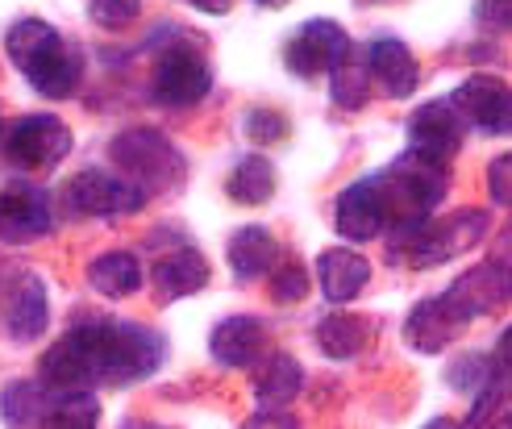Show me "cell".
I'll return each instance as SVG.
<instances>
[{
	"label": "cell",
	"instance_id": "33",
	"mask_svg": "<svg viewBox=\"0 0 512 429\" xmlns=\"http://www.w3.org/2000/svg\"><path fill=\"white\" fill-rule=\"evenodd\" d=\"M488 192H492L496 205L512 209V150H508V155H500V159L488 167Z\"/></svg>",
	"mask_w": 512,
	"mask_h": 429
},
{
	"label": "cell",
	"instance_id": "35",
	"mask_svg": "<svg viewBox=\"0 0 512 429\" xmlns=\"http://www.w3.org/2000/svg\"><path fill=\"white\" fill-rule=\"evenodd\" d=\"M496 371H504V375H512V325H508V330L500 334V342H496V355L488 359Z\"/></svg>",
	"mask_w": 512,
	"mask_h": 429
},
{
	"label": "cell",
	"instance_id": "21",
	"mask_svg": "<svg viewBox=\"0 0 512 429\" xmlns=\"http://www.w3.org/2000/svg\"><path fill=\"white\" fill-rule=\"evenodd\" d=\"M88 284L109 296V300H121V296H134L142 288V263L130 255V250H113V255H100L92 267H88Z\"/></svg>",
	"mask_w": 512,
	"mask_h": 429
},
{
	"label": "cell",
	"instance_id": "23",
	"mask_svg": "<svg viewBox=\"0 0 512 429\" xmlns=\"http://www.w3.org/2000/svg\"><path fill=\"white\" fill-rule=\"evenodd\" d=\"M300 380H304V371L292 355H275L263 375H259V388H254V396H259V405L263 409H284L288 400H296L300 392Z\"/></svg>",
	"mask_w": 512,
	"mask_h": 429
},
{
	"label": "cell",
	"instance_id": "6",
	"mask_svg": "<svg viewBox=\"0 0 512 429\" xmlns=\"http://www.w3.org/2000/svg\"><path fill=\"white\" fill-rule=\"evenodd\" d=\"M146 205V192L130 180H117L105 171H80L71 175L63 188V209L75 217H117V213H138Z\"/></svg>",
	"mask_w": 512,
	"mask_h": 429
},
{
	"label": "cell",
	"instance_id": "25",
	"mask_svg": "<svg viewBox=\"0 0 512 429\" xmlns=\"http://www.w3.org/2000/svg\"><path fill=\"white\" fill-rule=\"evenodd\" d=\"M229 196L238 200V205H263V200L275 196V167L263 159V155H246L234 175H229Z\"/></svg>",
	"mask_w": 512,
	"mask_h": 429
},
{
	"label": "cell",
	"instance_id": "10",
	"mask_svg": "<svg viewBox=\"0 0 512 429\" xmlns=\"http://www.w3.org/2000/svg\"><path fill=\"white\" fill-rule=\"evenodd\" d=\"M450 105L458 109V117H467L471 125L488 134H512V88H504L500 80L488 75H471L454 88Z\"/></svg>",
	"mask_w": 512,
	"mask_h": 429
},
{
	"label": "cell",
	"instance_id": "29",
	"mask_svg": "<svg viewBox=\"0 0 512 429\" xmlns=\"http://www.w3.org/2000/svg\"><path fill=\"white\" fill-rule=\"evenodd\" d=\"M246 134L254 146H271L288 138V117H279L275 109H250L246 117Z\"/></svg>",
	"mask_w": 512,
	"mask_h": 429
},
{
	"label": "cell",
	"instance_id": "40",
	"mask_svg": "<svg viewBox=\"0 0 512 429\" xmlns=\"http://www.w3.org/2000/svg\"><path fill=\"white\" fill-rule=\"evenodd\" d=\"M492 429H512V413H504V417H500V421H496Z\"/></svg>",
	"mask_w": 512,
	"mask_h": 429
},
{
	"label": "cell",
	"instance_id": "39",
	"mask_svg": "<svg viewBox=\"0 0 512 429\" xmlns=\"http://www.w3.org/2000/svg\"><path fill=\"white\" fill-rule=\"evenodd\" d=\"M425 429H458V425H454V421H450V417H433V421H429V425H425Z\"/></svg>",
	"mask_w": 512,
	"mask_h": 429
},
{
	"label": "cell",
	"instance_id": "24",
	"mask_svg": "<svg viewBox=\"0 0 512 429\" xmlns=\"http://www.w3.org/2000/svg\"><path fill=\"white\" fill-rule=\"evenodd\" d=\"M317 346L329 359H354L367 346V325L350 313H329L317 325Z\"/></svg>",
	"mask_w": 512,
	"mask_h": 429
},
{
	"label": "cell",
	"instance_id": "7",
	"mask_svg": "<svg viewBox=\"0 0 512 429\" xmlns=\"http://www.w3.org/2000/svg\"><path fill=\"white\" fill-rule=\"evenodd\" d=\"M209 63L200 59V50L192 46H171L163 50V59L155 67V100L167 109H188L196 100L209 96Z\"/></svg>",
	"mask_w": 512,
	"mask_h": 429
},
{
	"label": "cell",
	"instance_id": "27",
	"mask_svg": "<svg viewBox=\"0 0 512 429\" xmlns=\"http://www.w3.org/2000/svg\"><path fill=\"white\" fill-rule=\"evenodd\" d=\"M46 429H100V405L92 392H67L55 409H46Z\"/></svg>",
	"mask_w": 512,
	"mask_h": 429
},
{
	"label": "cell",
	"instance_id": "19",
	"mask_svg": "<svg viewBox=\"0 0 512 429\" xmlns=\"http://www.w3.org/2000/svg\"><path fill=\"white\" fill-rule=\"evenodd\" d=\"M46 321H50V305H46L42 280L38 275H21L17 288L5 300V330H9V338L34 342V338H42Z\"/></svg>",
	"mask_w": 512,
	"mask_h": 429
},
{
	"label": "cell",
	"instance_id": "13",
	"mask_svg": "<svg viewBox=\"0 0 512 429\" xmlns=\"http://www.w3.org/2000/svg\"><path fill=\"white\" fill-rule=\"evenodd\" d=\"M463 146V117L454 113L450 100H433L421 105L408 121V150L433 159V163H450V155Z\"/></svg>",
	"mask_w": 512,
	"mask_h": 429
},
{
	"label": "cell",
	"instance_id": "38",
	"mask_svg": "<svg viewBox=\"0 0 512 429\" xmlns=\"http://www.w3.org/2000/svg\"><path fill=\"white\" fill-rule=\"evenodd\" d=\"M188 5H196V9H204V13H225L234 0H188Z\"/></svg>",
	"mask_w": 512,
	"mask_h": 429
},
{
	"label": "cell",
	"instance_id": "11",
	"mask_svg": "<svg viewBox=\"0 0 512 429\" xmlns=\"http://www.w3.org/2000/svg\"><path fill=\"white\" fill-rule=\"evenodd\" d=\"M450 305L463 313L467 321L471 317H483V313H496L512 300V271L504 263H479L471 271H463V280H454L446 288Z\"/></svg>",
	"mask_w": 512,
	"mask_h": 429
},
{
	"label": "cell",
	"instance_id": "28",
	"mask_svg": "<svg viewBox=\"0 0 512 429\" xmlns=\"http://www.w3.org/2000/svg\"><path fill=\"white\" fill-rule=\"evenodd\" d=\"M329 96H334L342 109H358L367 100V71H363V59H358L354 50L329 71Z\"/></svg>",
	"mask_w": 512,
	"mask_h": 429
},
{
	"label": "cell",
	"instance_id": "17",
	"mask_svg": "<svg viewBox=\"0 0 512 429\" xmlns=\"http://www.w3.org/2000/svg\"><path fill=\"white\" fill-rule=\"evenodd\" d=\"M263 346H267V330H263V321L259 317H225L213 338H209V350H213V359L221 367H250L254 359L263 355Z\"/></svg>",
	"mask_w": 512,
	"mask_h": 429
},
{
	"label": "cell",
	"instance_id": "5",
	"mask_svg": "<svg viewBox=\"0 0 512 429\" xmlns=\"http://www.w3.org/2000/svg\"><path fill=\"white\" fill-rule=\"evenodd\" d=\"M113 163L125 171V180L138 184L142 192L146 188H175L184 180V159H179V150L155 130H130V134L113 138Z\"/></svg>",
	"mask_w": 512,
	"mask_h": 429
},
{
	"label": "cell",
	"instance_id": "4",
	"mask_svg": "<svg viewBox=\"0 0 512 429\" xmlns=\"http://www.w3.org/2000/svg\"><path fill=\"white\" fill-rule=\"evenodd\" d=\"M388 180H392L388 188H383L379 180L375 184L383 192V205H388V213L396 209L392 221H417V217H429V209L446 196L450 171H446V163H433V159L417 155V150H408L404 159L392 163Z\"/></svg>",
	"mask_w": 512,
	"mask_h": 429
},
{
	"label": "cell",
	"instance_id": "41",
	"mask_svg": "<svg viewBox=\"0 0 512 429\" xmlns=\"http://www.w3.org/2000/svg\"><path fill=\"white\" fill-rule=\"evenodd\" d=\"M125 429H159V425H146V421H134V425H125Z\"/></svg>",
	"mask_w": 512,
	"mask_h": 429
},
{
	"label": "cell",
	"instance_id": "36",
	"mask_svg": "<svg viewBox=\"0 0 512 429\" xmlns=\"http://www.w3.org/2000/svg\"><path fill=\"white\" fill-rule=\"evenodd\" d=\"M242 429H296V421H292V417H284V413H263V417L246 421Z\"/></svg>",
	"mask_w": 512,
	"mask_h": 429
},
{
	"label": "cell",
	"instance_id": "22",
	"mask_svg": "<svg viewBox=\"0 0 512 429\" xmlns=\"http://www.w3.org/2000/svg\"><path fill=\"white\" fill-rule=\"evenodd\" d=\"M279 255V242L263 230V225H246L229 238V267H234L238 280H254V275H263Z\"/></svg>",
	"mask_w": 512,
	"mask_h": 429
},
{
	"label": "cell",
	"instance_id": "15",
	"mask_svg": "<svg viewBox=\"0 0 512 429\" xmlns=\"http://www.w3.org/2000/svg\"><path fill=\"white\" fill-rule=\"evenodd\" d=\"M383 221H388V205H383V192L375 180H358L338 196V209H334V225L338 234L350 242H371Z\"/></svg>",
	"mask_w": 512,
	"mask_h": 429
},
{
	"label": "cell",
	"instance_id": "8",
	"mask_svg": "<svg viewBox=\"0 0 512 429\" xmlns=\"http://www.w3.org/2000/svg\"><path fill=\"white\" fill-rule=\"evenodd\" d=\"M67 150H71V130L59 117H50V113L25 117L13 130V138H9V159L17 167H30V171L55 167Z\"/></svg>",
	"mask_w": 512,
	"mask_h": 429
},
{
	"label": "cell",
	"instance_id": "30",
	"mask_svg": "<svg viewBox=\"0 0 512 429\" xmlns=\"http://www.w3.org/2000/svg\"><path fill=\"white\" fill-rule=\"evenodd\" d=\"M142 9V0H92V21L100 30H125Z\"/></svg>",
	"mask_w": 512,
	"mask_h": 429
},
{
	"label": "cell",
	"instance_id": "20",
	"mask_svg": "<svg viewBox=\"0 0 512 429\" xmlns=\"http://www.w3.org/2000/svg\"><path fill=\"white\" fill-rule=\"evenodd\" d=\"M209 284V263L196 250H175L155 267V288L159 300H179V296H192Z\"/></svg>",
	"mask_w": 512,
	"mask_h": 429
},
{
	"label": "cell",
	"instance_id": "34",
	"mask_svg": "<svg viewBox=\"0 0 512 429\" xmlns=\"http://www.w3.org/2000/svg\"><path fill=\"white\" fill-rule=\"evenodd\" d=\"M483 380H488V359H467V363H458L450 367V388H479Z\"/></svg>",
	"mask_w": 512,
	"mask_h": 429
},
{
	"label": "cell",
	"instance_id": "9",
	"mask_svg": "<svg viewBox=\"0 0 512 429\" xmlns=\"http://www.w3.org/2000/svg\"><path fill=\"white\" fill-rule=\"evenodd\" d=\"M350 38H346V30L338 21H309L304 30L288 42V67L296 71V75H304V80H313V75H321V71H334L346 55H350Z\"/></svg>",
	"mask_w": 512,
	"mask_h": 429
},
{
	"label": "cell",
	"instance_id": "37",
	"mask_svg": "<svg viewBox=\"0 0 512 429\" xmlns=\"http://www.w3.org/2000/svg\"><path fill=\"white\" fill-rule=\"evenodd\" d=\"M496 263H504L508 271H512V225L500 234V246H496Z\"/></svg>",
	"mask_w": 512,
	"mask_h": 429
},
{
	"label": "cell",
	"instance_id": "14",
	"mask_svg": "<svg viewBox=\"0 0 512 429\" xmlns=\"http://www.w3.org/2000/svg\"><path fill=\"white\" fill-rule=\"evenodd\" d=\"M467 325V317L450 305V296H433V300H421V305L408 313V325H404V342L417 350V355H438L446 350L458 330Z\"/></svg>",
	"mask_w": 512,
	"mask_h": 429
},
{
	"label": "cell",
	"instance_id": "42",
	"mask_svg": "<svg viewBox=\"0 0 512 429\" xmlns=\"http://www.w3.org/2000/svg\"><path fill=\"white\" fill-rule=\"evenodd\" d=\"M259 5H279V0H259Z\"/></svg>",
	"mask_w": 512,
	"mask_h": 429
},
{
	"label": "cell",
	"instance_id": "31",
	"mask_svg": "<svg viewBox=\"0 0 512 429\" xmlns=\"http://www.w3.org/2000/svg\"><path fill=\"white\" fill-rule=\"evenodd\" d=\"M304 292H309V275H304L300 263H284L275 271V284H271V296L279 300V305H292V300H304Z\"/></svg>",
	"mask_w": 512,
	"mask_h": 429
},
{
	"label": "cell",
	"instance_id": "3",
	"mask_svg": "<svg viewBox=\"0 0 512 429\" xmlns=\"http://www.w3.org/2000/svg\"><path fill=\"white\" fill-rule=\"evenodd\" d=\"M488 230V213L483 209H463L454 217H442V221H429V217H417V221H396L392 230V250L388 259L396 263H408V267H438L446 259H454L458 250H467L483 238Z\"/></svg>",
	"mask_w": 512,
	"mask_h": 429
},
{
	"label": "cell",
	"instance_id": "2",
	"mask_svg": "<svg viewBox=\"0 0 512 429\" xmlns=\"http://www.w3.org/2000/svg\"><path fill=\"white\" fill-rule=\"evenodd\" d=\"M5 50L13 67L50 100L71 96L75 84H80V55L46 21H34V17L17 21L5 38Z\"/></svg>",
	"mask_w": 512,
	"mask_h": 429
},
{
	"label": "cell",
	"instance_id": "12",
	"mask_svg": "<svg viewBox=\"0 0 512 429\" xmlns=\"http://www.w3.org/2000/svg\"><path fill=\"white\" fill-rule=\"evenodd\" d=\"M55 213H50V196L34 184H13L0 192V242H34L46 238Z\"/></svg>",
	"mask_w": 512,
	"mask_h": 429
},
{
	"label": "cell",
	"instance_id": "1",
	"mask_svg": "<svg viewBox=\"0 0 512 429\" xmlns=\"http://www.w3.org/2000/svg\"><path fill=\"white\" fill-rule=\"evenodd\" d=\"M163 363V338L125 321H88L63 334L42 355V384L88 392V384L125 388L155 375Z\"/></svg>",
	"mask_w": 512,
	"mask_h": 429
},
{
	"label": "cell",
	"instance_id": "18",
	"mask_svg": "<svg viewBox=\"0 0 512 429\" xmlns=\"http://www.w3.org/2000/svg\"><path fill=\"white\" fill-rule=\"evenodd\" d=\"M367 71L383 84V92L396 96V100L413 96L417 92V80H421L417 59L408 55V46L396 42V38H375L367 46Z\"/></svg>",
	"mask_w": 512,
	"mask_h": 429
},
{
	"label": "cell",
	"instance_id": "32",
	"mask_svg": "<svg viewBox=\"0 0 512 429\" xmlns=\"http://www.w3.org/2000/svg\"><path fill=\"white\" fill-rule=\"evenodd\" d=\"M475 21L483 25V30L512 34V0H479V5H475Z\"/></svg>",
	"mask_w": 512,
	"mask_h": 429
},
{
	"label": "cell",
	"instance_id": "26",
	"mask_svg": "<svg viewBox=\"0 0 512 429\" xmlns=\"http://www.w3.org/2000/svg\"><path fill=\"white\" fill-rule=\"evenodd\" d=\"M0 409H5L9 425L25 429V425H38L46 417V384H30V380H17L5 388V396H0Z\"/></svg>",
	"mask_w": 512,
	"mask_h": 429
},
{
	"label": "cell",
	"instance_id": "16",
	"mask_svg": "<svg viewBox=\"0 0 512 429\" xmlns=\"http://www.w3.org/2000/svg\"><path fill=\"white\" fill-rule=\"evenodd\" d=\"M371 280V263L358 255V250H321L317 255V284L325 292L329 305H346V300H354L358 292L367 288Z\"/></svg>",
	"mask_w": 512,
	"mask_h": 429
}]
</instances>
